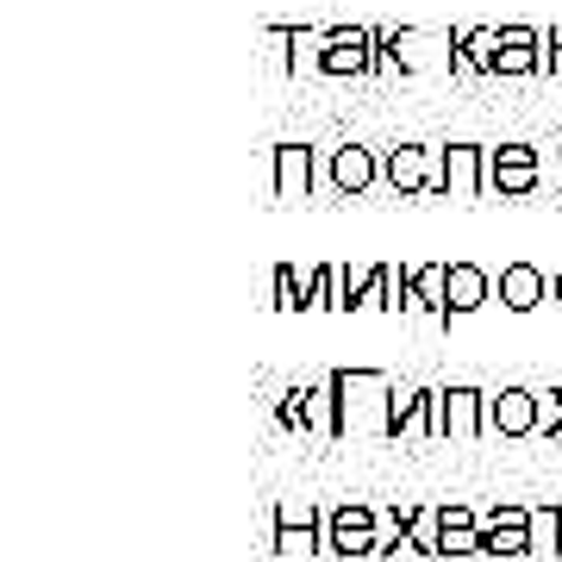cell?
Returning <instances> with one entry per match:
<instances>
[{"label": "cell", "instance_id": "1", "mask_svg": "<svg viewBox=\"0 0 562 562\" xmlns=\"http://www.w3.org/2000/svg\"><path fill=\"white\" fill-rule=\"evenodd\" d=\"M344 438H394V382L382 369H331Z\"/></svg>", "mask_w": 562, "mask_h": 562}, {"label": "cell", "instance_id": "2", "mask_svg": "<svg viewBox=\"0 0 562 562\" xmlns=\"http://www.w3.org/2000/svg\"><path fill=\"white\" fill-rule=\"evenodd\" d=\"M375 44H382V69H401V76H462L457 32H425V25H375ZM382 69H375V76H382Z\"/></svg>", "mask_w": 562, "mask_h": 562}, {"label": "cell", "instance_id": "3", "mask_svg": "<svg viewBox=\"0 0 562 562\" xmlns=\"http://www.w3.org/2000/svg\"><path fill=\"white\" fill-rule=\"evenodd\" d=\"M382 69V44H375V25H325L306 44V76H331V81H357Z\"/></svg>", "mask_w": 562, "mask_h": 562}, {"label": "cell", "instance_id": "4", "mask_svg": "<svg viewBox=\"0 0 562 562\" xmlns=\"http://www.w3.org/2000/svg\"><path fill=\"white\" fill-rule=\"evenodd\" d=\"M382 181L394 194H438V201H450V188H443V150H431V144H394V150H382Z\"/></svg>", "mask_w": 562, "mask_h": 562}, {"label": "cell", "instance_id": "5", "mask_svg": "<svg viewBox=\"0 0 562 562\" xmlns=\"http://www.w3.org/2000/svg\"><path fill=\"white\" fill-rule=\"evenodd\" d=\"M382 181V150H369V144H338V150H319V188L325 194H344V201H357Z\"/></svg>", "mask_w": 562, "mask_h": 562}, {"label": "cell", "instance_id": "6", "mask_svg": "<svg viewBox=\"0 0 562 562\" xmlns=\"http://www.w3.org/2000/svg\"><path fill=\"white\" fill-rule=\"evenodd\" d=\"M382 538V513L369 501H344L325 513V557H375Z\"/></svg>", "mask_w": 562, "mask_h": 562}, {"label": "cell", "instance_id": "7", "mask_svg": "<svg viewBox=\"0 0 562 562\" xmlns=\"http://www.w3.org/2000/svg\"><path fill=\"white\" fill-rule=\"evenodd\" d=\"M313 188H319V150L301 138H281L269 150V194L276 201H306Z\"/></svg>", "mask_w": 562, "mask_h": 562}, {"label": "cell", "instance_id": "8", "mask_svg": "<svg viewBox=\"0 0 562 562\" xmlns=\"http://www.w3.org/2000/svg\"><path fill=\"white\" fill-rule=\"evenodd\" d=\"M543 181V162H538V144H487V194H506L519 201Z\"/></svg>", "mask_w": 562, "mask_h": 562}, {"label": "cell", "instance_id": "9", "mask_svg": "<svg viewBox=\"0 0 562 562\" xmlns=\"http://www.w3.org/2000/svg\"><path fill=\"white\" fill-rule=\"evenodd\" d=\"M394 438H443V387H394Z\"/></svg>", "mask_w": 562, "mask_h": 562}, {"label": "cell", "instance_id": "10", "mask_svg": "<svg viewBox=\"0 0 562 562\" xmlns=\"http://www.w3.org/2000/svg\"><path fill=\"white\" fill-rule=\"evenodd\" d=\"M406 313H419L431 325H450V262L406 269Z\"/></svg>", "mask_w": 562, "mask_h": 562}, {"label": "cell", "instance_id": "11", "mask_svg": "<svg viewBox=\"0 0 562 562\" xmlns=\"http://www.w3.org/2000/svg\"><path fill=\"white\" fill-rule=\"evenodd\" d=\"M362 306H387V313H394V262L344 269V281H338V313H362Z\"/></svg>", "mask_w": 562, "mask_h": 562}, {"label": "cell", "instance_id": "12", "mask_svg": "<svg viewBox=\"0 0 562 562\" xmlns=\"http://www.w3.org/2000/svg\"><path fill=\"white\" fill-rule=\"evenodd\" d=\"M487 431L494 438H531L538 431V394L531 387H494L487 394Z\"/></svg>", "mask_w": 562, "mask_h": 562}, {"label": "cell", "instance_id": "13", "mask_svg": "<svg viewBox=\"0 0 562 562\" xmlns=\"http://www.w3.org/2000/svg\"><path fill=\"white\" fill-rule=\"evenodd\" d=\"M443 188L450 201L487 194V144H443Z\"/></svg>", "mask_w": 562, "mask_h": 562}, {"label": "cell", "instance_id": "14", "mask_svg": "<svg viewBox=\"0 0 562 562\" xmlns=\"http://www.w3.org/2000/svg\"><path fill=\"white\" fill-rule=\"evenodd\" d=\"M487 431V387H443V438H482Z\"/></svg>", "mask_w": 562, "mask_h": 562}, {"label": "cell", "instance_id": "15", "mask_svg": "<svg viewBox=\"0 0 562 562\" xmlns=\"http://www.w3.org/2000/svg\"><path fill=\"white\" fill-rule=\"evenodd\" d=\"M494 76H543V32L538 25H501V69Z\"/></svg>", "mask_w": 562, "mask_h": 562}, {"label": "cell", "instance_id": "16", "mask_svg": "<svg viewBox=\"0 0 562 562\" xmlns=\"http://www.w3.org/2000/svg\"><path fill=\"white\" fill-rule=\"evenodd\" d=\"M457 57H462L457 81L494 76V69H501V32H494V25H457Z\"/></svg>", "mask_w": 562, "mask_h": 562}, {"label": "cell", "instance_id": "17", "mask_svg": "<svg viewBox=\"0 0 562 562\" xmlns=\"http://www.w3.org/2000/svg\"><path fill=\"white\" fill-rule=\"evenodd\" d=\"M306 44H313V25H269L262 32V50H269V69L276 76H306Z\"/></svg>", "mask_w": 562, "mask_h": 562}, {"label": "cell", "instance_id": "18", "mask_svg": "<svg viewBox=\"0 0 562 562\" xmlns=\"http://www.w3.org/2000/svg\"><path fill=\"white\" fill-rule=\"evenodd\" d=\"M543 294H550V281H543L538 262H506L501 269V306L506 313H531V306H543Z\"/></svg>", "mask_w": 562, "mask_h": 562}, {"label": "cell", "instance_id": "19", "mask_svg": "<svg viewBox=\"0 0 562 562\" xmlns=\"http://www.w3.org/2000/svg\"><path fill=\"white\" fill-rule=\"evenodd\" d=\"M306 431L313 438H344V419H338V387H331V375H319V382H306Z\"/></svg>", "mask_w": 562, "mask_h": 562}, {"label": "cell", "instance_id": "20", "mask_svg": "<svg viewBox=\"0 0 562 562\" xmlns=\"http://www.w3.org/2000/svg\"><path fill=\"white\" fill-rule=\"evenodd\" d=\"M487 294H494V281H487L475 262H450V319H462V313L487 306Z\"/></svg>", "mask_w": 562, "mask_h": 562}, {"label": "cell", "instance_id": "21", "mask_svg": "<svg viewBox=\"0 0 562 562\" xmlns=\"http://www.w3.org/2000/svg\"><path fill=\"white\" fill-rule=\"evenodd\" d=\"M531 557H562V506H531Z\"/></svg>", "mask_w": 562, "mask_h": 562}, {"label": "cell", "instance_id": "22", "mask_svg": "<svg viewBox=\"0 0 562 562\" xmlns=\"http://www.w3.org/2000/svg\"><path fill=\"white\" fill-rule=\"evenodd\" d=\"M306 288H313V269H294V262H281L276 269V306L281 313H306Z\"/></svg>", "mask_w": 562, "mask_h": 562}, {"label": "cell", "instance_id": "23", "mask_svg": "<svg viewBox=\"0 0 562 562\" xmlns=\"http://www.w3.org/2000/svg\"><path fill=\"white\" fill-rule=\"evenodd\" d=\"M406 538H413V557H438V538H443L438 506H419V513H413V525H406Z\"/></svg>", "mask_w": 562, "mask_h": 562}, {"label": "cell", "instance_id": "24", "mask_svg": "<svg viewBox=\"0 0 562 562\" xmlns=\"http://www.w3.org/2000/svg\"><path fill=\"white\" fill-rule=\"evenodd\" d=\"M338 281H344L338 262H319V269H313V288H306V313H325V306H338Z\"/></svg>", "mask_w": 562, "mask_h": 562}, {"label": "cell", "instance_id": "25", "mask_svg": "<svg viewBox=\"0 0 562 562\" xmlns=\"http://www.w3.org/2000/svg\"><path fill=\"white\" fill-rule=\"evenodd\" d=\"M482 557H531V531H482Z\"/></svg>", "mask_w": 562, "mask_h": 562}, {"label": "cell", "instance_id": "26", "mask_svg": "<svg viewBox=\"0 0 562 562\" xmlns=\"http://www.w3.org/2000/svg\"><path fill=\"white\" fill-rule=\"evenodd\" d=\"M438 557H482V525H462V531H443Z\"/></svg>", "mask_w": 562, "mask_h": 562}, {"label": "cell", "instance_id": "27", "mask_svg": "<svg viewBox=\"0 0 562 562\" xmlns=\"http://www.w3.org/2000/svg\"><path fill=\"white\" fill-rule=\"evenodd\" d=\"M538 431H543V438H562V387L538 394Z\"/></svg>", "mask_w": 562, "mask_h": 562}, {"label": "cell", "instance_id": "28", "mask_svg": "<svg viewBox=\"0 0 562 562\" xmlns=\"http://www.w3.org/2000/svg\"><path fill=\"white\" fill-rule=\"evenodd\" d=\"M276 419L288 425V431H306V394L301 387H288V394L276 401Z\"/></svg>", "mask_w": 562, "mask_h": 562}, {"label": "cell", "instance_id": "29", "mask_svg": "<svg viewBox=\"0 0 562 562\" xmlns=\"http://www.w3.org/2000/svg\"><path fill=\"white\" fill-rule=\"evenodd\" d=\"M276 525H325V513L313 501H281L276 506Z\"/></svg>", "mask_w": 562, "mask_h": 562}, {"label": "cell", "instance_id": "30", "mask_svg": "<svg viewBox=\"0 0 562 562\" xmlns=\"http://www.w3.org/2000/svg\"><path fill=\"white\" fill-rule=\"evenodd\" d=\"M543 69H550V76H562V25L543 38Z\"/></svg>", "mask_w": 562, "mask_h": 562}, {"label": "cell", "instance_id": "31", "mask_svg": "<svg viewBox=\"0 0 562 562\" xmlns=\"http://www.w3.org/2000/svg\"><path fill=\"white\" fill-rule=\"evenodd\" d=\"M550 294H557V306H562V269H557V281H550Z\"/></svg>", "mask_w": 562, "mask_h": 562}]
</instances>
